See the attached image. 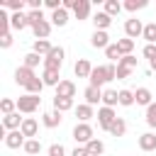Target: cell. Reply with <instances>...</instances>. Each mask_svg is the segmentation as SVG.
<instances>
[{
  "mask_svg": "<svg viewBox=\"0 0 156 156\" xmlns=\"http://www.w3.org/2000/svg\"><path fill=\"white\" fill-rule=\"evenodd\" d=\"M66 22H68V10H63V7H61V10L51 12V24H54V27H63Z\"/></svg>",
  "mask_w": 156,
  "mask_h": 156,
  "instance_id": "cell-24",
  "label": "cell"
},
{
  "mask_svg": "<svg viewBox=\"0 0 156 156\" xmlns=\"http://www.w3.org/2000/svg\"><path fill=\"white\" fill-rule=\"evenodd\" d=\"M146 124H149V127H154V129H156V102H154V105H149V107H146Z\"/></svg>",
  "mask_w": 156,
  "mask_h": 156,
  "instance_id": "cell-40",
  "label": "cell"
},
{
  "mask_svg": "<svg viewBox=\"0 0 156 156\" xmlns=\"http://www.w3.org/2000/svg\"><path fill=\"white\" fill-rule=\"evenodd\" d=\"M39 105H41V98H39V95H29V93H24V95L17 100V110H20V112H24V115L37 112V110H39Z\"/></svg>",
  "mask_w": 156,
  "mask_h": 156,
  "instance_id": "cell-1",
  "label": "cell"
},
{
  "mask_svg": "<svg viewBox=\"0 0 156 156\" xmlns=\"http://www.w3.org/2000/svg\"><path fill=\"white\" fill-rule=\"evenodd\" d=\"M102 12H105V15H110V17H112V15H119V12H122V5H119L117 0H107Z\"/></svg>",
  "mask_w": 156,
  "mask_h": 156,
  "instance_id": "cell-33",
  "label": "cell"
},
{
  "mask_svg": "<svg viewBox=\"0 0 156 156\" xmlns=\"http://www.w3.org/2000/svg\"><path fill=\"white\" fill-rule=\"evenodd\" d=\"M144 58H149V63L156 58V44H146L144 46Z\"/></svg>",
  "mask_w": 156,
  "mask_h": 156,
  "instance_id": "cell-45",
  "label": "cell"
},
{
  "mask_svg": "<svg viewBox=\"0 0 156 156\" xmlns=\"http://www.w3.org/2000/svg\"><path fill=\"white\" fill-rule=\"evenodd\" d=\"M105 83H110V80H107V68H105V66H95L93 73H90V85L102 88Z\"/></svg>",
  "mask_w": 156,
  "mask_h": 156,
  "instance_id": "cell-7",
  "label": "cell"
},
{
  "mask_svg": "<svg viewBox=\"0 0 156 156\" xmlns=\"http://www.w3.org/2000/svg\"><path fill=\"white\" fill-rule=\"evenodd\" d=\"M124 7H127L129 12H136V10L146 7V0H127V2H124Z\"/></svg>",
  "mask_w": 156,
  "mask_h": 156,
  "instance_id": "cell-41",
  "label": "cell"
},
{
  "mask_svg": "<svg viewBox=\"0 0 156 156\" xmlns=\"http://www.w3.org/2000/svg\"><path fill=\"white\" fill-rule=\"evenodd\" d=\"M41 80H44V85H58V83H61V80H58V71H51V68H44Z\"/></svg>",
  "mask_w": 156,
  "mask_h": 156,
  "instance_id": "cell-27",
  "label": "cell"
},
{
  "mask_svg": "<svg viewBox=\"0 0 156 156\" xmlns=\"http://www.w3.org/2000/svg\"><path fill=\"white\" fill-rule=\"evenodd\" d=\"M0 46L2 49H10L12 46V34L7 32V34H0Z\"/></svg>",
  "mask_w": 156,
  "mask_h": 156,
  "instance_id": "cell-47",
  "label": "cell"
},
{
  "mask_svg": "<svg viewBox=\"0 0 156 156\" xmlns=\"http://www.w3.org/2000/svg\"><path fill=\"white\" fill-rule=\"evenodd\" d=\"M129 73H132L129 68H124V66H117V78H119V80H124V78H129Z\"/></svg>",
  "mask_w": 156,
  "mask_h": 156,
  "instance_id": "cell-48",
  "label": "cell"
},
{
  "mask_svg": "<svg viewBox=\"0 0 156 156\" xmlns=\"http://www.w3.org/2000/svg\"><path fill=\"white\" fill-rule=\"evenodd\" d=\"M51 27H54V24L44 20V22H39V24H34V27H32V32H34V37H37V39H46V37L51 34Z\"/></svg>",
  "mask_w": 156,
  "mask_h": 156,
  "instance_id": "cell-20",
  "label": "cell"
},
{
  "mask_svg": "<svg viewBox=\"0 0 156 156\" xmlns=\"http://www.w3.org/2000/svg\"><path fill=\"white\" fill-rule=\"evenodd\" d=\"M22 117H20V112H12V115H5L2 117V129H10V132H15V129H20L22 127Z\"/></svg>",
  "mask_w": 156,
  "mask_h": 156,
  "instance_id": "cell-12",
  "label": "cell"
},
{
  "mask_svg": "<svg viewBox=\"0 0 156 156\" xmlns=\"http://www.w3.org/2000/svg\"><path fill=\"white\" fill-rule=\"evenodd\" d=\"M115 119H117V115H115L112 107H105V105H102V107L98 110V124H100L102 129H110V124H112Z\"/></svg>",
  "mask_w": 156,
  "mask_h": 156,
  "instance_id": "cell-5",
  "label": "cell"
},
{
  "mask_svg": "<svg viewBox=\"0 0 156 156\" xmlns=\"http://www.w3.org/2000/svg\"><path fill=\"white\" fill-rule=\"evenodd\" d=\"M73 12H76L78 20H88V15H90V2H88V0H76Z\"/></svg>",
  "mask_w": 156,
  "mask_h": 156,
  "instance_id": "cell-19",
  "label": "cell"
},
{
  "mask_svg": "<svg viewBox=\"0 0 156 156\" xmlns=\"http://www.w3.org/2000/svg\"><path fill=\"white\" fill-rule=\"evenodd\" d=\"M85 149H88V154H90V156H100V154L105 151V144H102L100 139H93V141H88V144H85Z\"/></svg>",
  "mask_w": 156,
  "mask_h": 156,
  "instance_id": "cell-29",
  "label": "cell"
},
{
  "mask_svg": "<svg viewBox=\"0 0 156 156\" xmlns=\"http://www.w3.org/2000/svg\"><path fill=\"white\" fill-rule=\"evenodd\" d=\"M149 44H156V22H151V24H146L144 27V34H141Z\"/></svg>",
  "mask_w": 156,
  "mask_h": 156,
  "instance_id": "cell-37",
  "label": "cell"
},
{
  "mask_svg": "<svg viewBox=\"0 0 156 156\" xmlns=\"http://www.w3.org/2000/svg\"><path fill=\"white\" fill-rule=\"evenodd\" d=\"M2 7H10V10H15V12H22V10L27 7V2H24V0H5Z\"/></svg>",
  "mask_w": 156,
  "mask_h": 156,
  "instance_id": "cell-39",
  "label": "cell"
},
{
  "mask_svg": "<svg viewBox=\"0 0 156 156\" xmlns=\"http://www.w3.org/2000/svg\"><path fill=\"white\" fill-rule=\"evenodd\" d=\"M119 105H124V107H129V105H134V90H119Z\"/></svg>",
  "mask_w": 156,
  "mask_h": 156,
  "instance_id": "cell-35",
  "label": "cell"
},
{
  "mask_svg": "<svg viewBox=\"0 0 156 156\" xmlns=\"http://www.w3.org/2000/svg\"><path fill=\"white\" fill-rule=\"evenodd\" d=\"M32 51L46 58V56L54 51V46H51V41H49V39H37V41H34V46H32Z\"/></svg>",
  "mask_w": 156,
  "mask_h": 156,
  "instance_id": "cell-15",
  "label": "cell"
},
{
  "mask_svg": "<svg viewBox=\"0 0 156 156\" xmlns=\"http://www.w3.org/2000/svg\"><path fill=\"white\" fill-rule=\"evenodd\" d=\"M27 15H29V24H32V27L39 24V22H44V12H41V10H29Z\"/></svg>",
  "mask_w": 156,
  "mask_h": 156,
  "instance_id": "cell-42",
  "label": "cell"
},
{
  "mask_svg": "<svg viewBox=\"0 0 156 156\" xmlns=\"http://www.w3.org/2000/svg\"><path fill=\"white\" fill-rule=\"evenodd\" d=\"M76 115H78V119H80V122H88V119L93 117V105H88V102L78 105V107H76Z\"/></svg>",
  "mask_w": 156,
  "mask_h": 156,
  "instance_id": "cell-28",
  "label": "cell"
},
{
  "mask_svg": "<svg viewBox=\"0 0 156 156\" xmlns=\"http://www.w3.org/2000/svg\"><path fill=\"white\" fill-rule=\"evenodd\" d=\"M117 66H124V68L132 71V68H136V58H134V56H122V61H119Z\"/></svg>",
  "mask_w": 156,
  "mask_h": 156,
  "instance_id": "cell-44",
  "label": "cell"
},
{
  "mask_svg": "<svg viewBox=\"0 0 156 156\" xmlns=\"http://www.w3.org/2000/svg\"><path fill=\"white\" fill-rule=\"evenodd\" d=\"M61 115H63V112H58V110H54V112H46V115L41 117L44 127H58V124H61V119H63Z\"/></svg>",
  "mask_w": 156,
  "mask_h": 156,
  "instance_id": "cell-22",
  "label": "cell"
},
{
  "mask_svg": "<svg viewBox=\"0 0 156 156\" xmlns=\"http://www.w3.org/2000/svg\"><path fill=\"white\" fill-rule=\"evenodd\" d=\"M37 129H39V124H37V119L34 117H24V122H22V127H20V132L24 134V136H37Z\"/></svg>",
  "mask_w": 156,
  "mask_h": 156,
  "instance_id": "cell-17",
  "label": "cell"
},
{
  "mask_svg": "<svg viewBox=\"0 0 156 156\" xmlns=\"http://www.w3.org/2000/svg\"><path fill=\"white\" fill-rule=\"evenodd\" d=\"M10 27H12V24H10V17L0 10V34H7V32H10Z\"/></svg>",
  "mask_w": 156,
  "mask_h": 156,
  "instance_id": "cell-43",
  "label": "cell"
},
{
  "mask_svg": "<svg viewBox=\"0 0 156 156\" xmlns=\"http://www.w3.org/2000/svg\"><path fill=\"white\" fill-rule=\"evenodd\" d=\"M124 32H127V39H136L144 34V24L141 20H127L124 22Z\"/></svg>",
  "mask_w": 156,
  "mask_h": 156,
  "instance_id": "cell-6",
  "label": "cell"
},
{
  "mask_svg": "<svg viewBox=\"0 0 156 156\" xmlns=\"http://www.w3.org/2000/svg\"><path fill=\"white\" fill-rule=\"evenodd\" d=\"M134 102H136V105H144V107L154 105V95H151V90H149V88H136V90H134Z\"/></svg>",
  "mask_w": 156,
  "mask_h": 156,
  "instance_id": "cell-9",
  "label": "cell"
},
{
  "mask_svg": "<svg viewBox=\"0 0 156 156\" xmlns=\"http://www.w3.org/2000/svg\"><path fill=\"white\" fill-rule=\"evenodd\" d=\"M73 139L76 141H80L83 146L88 144V141H93L95 136H93V127L88 124V122H78L76 127H73Z\"/></svg>",
  "mask_w": 156,
  "mask_h": 156,
  "instance_id": "cell-2",
  "label": "cell"
},
{
  "mask_svg": "<svg viewBox=\"0 0 156 156\" xmlns=\"http://www.w3.org/2000/svg\"><path fill=\"white\" fill-rule=\"evenodd\" d=\"M22 149H24V151H27V154H29V156H37V154H39V151H41V144H39V141H37V139H27V141H24V146H22Z\"/></svg>",
  "mask_w": 156,
  "mask_h": 156,
  "instance_id": "cell-32",
  "label": "cell"
},
{
  "mask_svg": "<svg viewBox=\"0 0 156 156\" xmlns=\"http://www.w3.org/2000/svg\"><path fill=\"white\" fill-rule=\"evenodd\" d=\"M5 146H10V149H20V146H24V134H22L20 129L7 132V136H5Z\"/></svg>",
  "mask_w": 156,
  "mask_h": 156,
  "instance_id": "cell-13",
  "label": "cell"
},
{
  "mask_svg": "<svg viewBox=\"0 0 156 156\" xmlns=\"http://www.w3.org/2000/svg\"><path fill=\"white\" fill-rule=\"evenodd\" d=\"M102 102H105V107L119 105V93L117 90H102Z\"/></svg>",
  "mask_w": 156,
  "mask_h": 156,
  "instance_id": "cell-25",
  "label": "cell"
},
{
  "mask_svg": "<svg viewBox=\"0 0 156 156\" xmlns=\"http://www.w3.org/2000/svg\"><path fill=\"white\" fill-rule=\"evenodd\" d=\"M117 46H119L122 56H132V51H134V39H117Z\"/></svg>",
  "mask_w": 156,
  "mask_h": 156,
  "instance_id": "cell-30",
  "label": "cell"
},
{
  "mask_svg": "<svg viewBox=\"0 0 156 156\" xmlns=\"http://www.w3.org/2000/svg\"><path fill=\"white\" fill-rule=\"evenodd\" d=\"M139 149H141V151H154V149H156V134H151V132L141 134V136H139Z\"/></svg>",
  "mask_w": 156,
  "mask_h": 156,
  "instance_id": "cell-18",
  "label": "cell"
},
{
  "mask_svg": "<svg viewBox=\"0 0 156 156\" xmlns=\"http://www.w3.org/2000/svg\"><path fill=\"white\" fill-rule=\"evenodd\" d=\"M110 37H107V32H93V37H90V46H95V49H107L110 46V41H107Z\"/></svg>",
  "mask_w": 156,
  "mask_h": 156,
  "instance_id": "cell-14",
  "label": "cell"
},
{
  "mask_svg": "<svg viewBox=\"0 0 156 156\" xmlns=\"http://www.w3.org/2000/svg\"><path fill=\"white\" fill-rule=\"evenodd\" d=\"M105 56H107V58H112V61H117V63L122 61V51H119V46H117V44H110V46L105 49Z\"/></svg>",
  "mask_w": 156,
  "mask_h": 156,
  "instance_id": "cell-34",
  "label": "cell"
},
{
  "mask_svg": "<svg viewBox=\"0 0 156 156\" xmlns=\"http://www.w3.org/2000/svg\"><path fill=\"white\" fill-rule=\"evenodd\" d=\"M83 95H85V102H88V105H98V102L102 100V88H95V85H88Z\"/></svg>",
  "mask_w": 156,
  "mask_h": 156,
  "instance_id": "cell-16",
  "label": "cell"
},
{
  "mask_svg": "<svg viewBox=\"0 0 156 156\" xmlns=\"http://www.w3.org/2000/svg\"><path fill=\"white\" fill-rule=\"evenodd\" d=\"M56 95L58 98H76V83L73 80H61L56 85Z\"/></svg>",
  "mask_w": 156,
  "mask_h": 156,
  "instance_id": "cell-11",
  "label": "cell"
},
{
  "mask_svg": "<svg viewBox=\"0 0 156 156\" xmlns=\"http://www.w3.org/2000/svg\"><path fill=\"white\" fill-rule=\"evenodd\" d=\"M151 71H154V73H156V58H154V61H151Z\"/></svg>",
  "mask_w": 156,
  "mask_h": 156,
  "instance_id": "cell-50",
  "label": "cell"
},
{
  "mask_svg": "<svg viewBox=\"0 0 156 156\" xmlns=\"http://www.w3.org/2000/svg\"><path fill=\"white\" fill-rule=\"evenodd\" d=\"M63 154H66V149L61 144H51L49 146V156H63Z\"/></svg>",
  "mask_w": 156,
  "mask_h": 156,
  "instance_id": "cell-46",
  "label": "cell"
},
{
  "mask_svg": "<svg viewBox=\"0 0 156 156\" xmlns=\"http://www.w3.org/2000/svg\"><path fill=\"white\" fill-rule=\"evenodd\" d=\"M15 107H17V100H10V98L0 100V112H2V115H12Z\"/></svg>",
  "mask_w": 156,
  "mask_h": 156,
  "instance_id": "cell-36",
  "label": "cell"
},
{
  "mask_svg": "<svg viewBox=\"0 0 156 156\" xmlns=\"http://www.w3.org/2000/svg\"><path fill=\"white\" fill-rule=\"evenodd\" d=\"M71 107H73V98H58V95H54V110L66 112V110H71Z\"/></svg>",
  "mask_w": 156,
  "mask_h": 156,
  "instance_id": "cell-26",
  "label": "cell"
},
{
  "mask_svg": "<svg viewBox=\"0 0 156 156\" xmlns=\"http://www.w3.org/2000/svg\"><path fill=\"white\" fill-rule=\"evenodd\" d=\"M34 78H37V76H34V71H32V68H27V66H20V68L15 71V83H17V85H22V88H27Z\"/></svg>",
  "mask_w": 156,
  "mask_h": 156,
  "instance_id": "cell-4",
  "label": "cell"
},
{
  "mask_svg": "<svg viewBox=\"0 0 156 156\" xmlns=\"http://www.w3.org/2000/svg\"><path fill=\"white\" fill-rule=\"evenodd\" d=\"M41 88H44V80L37 76V78H34V80L27 85V93H29V95H39V93H41Z\"/></svg>",
  "mask_w": 156,
  "mask_h": 156,
  "instance_id": "cell-38",
  "label": "cell"
},
{
  "mask_svg": "<svg viewBox=\"0 0 156 156\" xmlns=\"http://www.w3.org/2000/svg\"><path fill=\"white\" fill-rule=\"evenodd\" d=\"M110 22H112V17H110V15H105V12H98V15L93 17V24H95V29H98V32H105V29L110 27Z\"/></svg>",
  "mask_w": 156,
  "mask_h": 156,
  "instance_id": "cell-21",
  "label": "cell"
},
{
  "mask_svg": "<svg viewBox=\"0 0 156 156\" xmlns=\"http://www.w3.org/2000/svg\"><path fill=\"white\" fill-rule=\"evenodd\" d=\"M39 61L44 63V56L34 54V51H29V54L24 56V66H27V68H32V71H34V66H39Z\"/></svg>",
  "mask_w": 156,
  "mask_h": 156,
  "instance_id": "cell-31",
  "label": "cell"
},
{
  "mask_svg": "<svg viewBox=\"0 0 156 156\" xmlns=\"http://www.w3.org/2000/svg\"><path fill=\"white\" fill-rule=\"evenodd\" d=\"M71 156H90V154H88V149H85V146H76Z\"/></svg>",
  "mask_w": 156,
  "mask_h": 156,
  "instance_id": "cell-49",
  "label": "cell"
},
{
  "mask_svg": "<svg viewBox=\"0 0 156 156\" xmlns=\"http://www.w3.org/2000/svg\"><path fill=\"white\" fill-rule=\"evenodd\" d=\"M107 132H110L112 136H124V134H127V122H124L122 117H117V119L110 124V129H107Z\"/></svg>",
  "mask_w": 156,
  "mask_h": 156,
  "instance_id": "cell-23",
  "label": "cell"
},
{
  "mask_svg": "<svg viewBox=\"0 0 156 156\" xmlns=\"http://www.w3.org/2000/svg\"><path fill=\"white\" fill-rule=\"evenodd\" d=\"M63 49L61 46H54V51L44 58V68H51V71H61V66H63Z\"/></svg>",
  "mask_w": 156,
  "mask_h": 156,
  "instance_id": "cell-3",
  "label": "cell"
},
{
  "mask_svg": "<svg viewBox=\"0 0 156 156\" xmlns=\"http://www.w3.org/2000/svg\"><path fill=\"white\" fill-rule=\"evenodd\" d=\"M10 24H12V29H17V32H22V29L32 27V24H29V15H27V12H15V15L10 17Z\"/></svg>",
  "mask_w": 156,
  "mask_h": 156,
  "instance_id": "cell-8",
  "label": "cell"
},
{
  "mask_svg": "<svg viewBox=\"0 0 156 156\" xmlns=\"http://www.w3.org/2000/svg\"><path fill=\"white\" fill-rule=\"evenodd\" d=\"M73 73H76L78 78H90V73H93L90 61H88V58H78V61H76V66H73Z\"/></svg>",
  "mask_w": 156,
  "mask_h": 156,
  "instance_id": "cell-10",
  "label": "cell"
}]
</instances>
